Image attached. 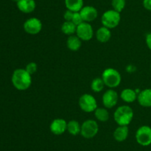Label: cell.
Listing matches in <instances>:
<instances>
[{
	"label": "cell",
	"mask_w": 151,
	"mask_h": 151,
	"mask_svg": "<svg viewBox=\"0 0 151 151\" xmlns=\"http://www.w3.org/2000/svg\"><path fill=\"white\" fill-rule=\"evenodd\" d=\"M134 110L128 105H122L116 108L114 113V119L119 126H128L134 118Z\"/></svg>",
	"instance_id": "2"
},
{
	"label": "cell",
	"mask_w": 151,
	"mask_h": 151,
	"mask_svg": "<svg viewBox=\"0 0 151 151\" xmlns=\"http://www.w3.org/2000/svg\"><path fill=\"white\" fill-rule=\"evenodd\" d=\"M136 140L141 146L147 147L151 144V127L143 125L139 127L136 133Z\"/></svg>",
	"instance_id": "7"
},
{
	"label": "cell",
	"mask_w": 151,
	"mask_h": 151,
	"mask_svg": "<svg viewBox=\"0 0 151 151\" xmlns=\"http://www.w3.org/2000/svg\"><path fill=\"white\" fill-rule=\"evenodd\" d=\"M82 45V40L75 35L69 36L66 41V46L72 51H78Z\"/></svg>",
	"instance_id": "18"
},
{
	"label": "cell",
	"mask_w": 151,
	"mask_h": 151,
	"mask_svg": "<svg viewBox=\"0 0 151 151\" xmlns=\"http://www.w3.org/2000/svg\"><path fill=\"white\" fill-rule=\"evenodd\" d=\"M12 1H16V3H17V2H18V1H19V0H12Z\"/></svg>",
	"instance_id": "30"
},
{
	"label": "cell",
	"mask_w": 151,
	"mask_h": 151,
	"mask_svg": "<svg viewBox=\"0 0 151 151\" xmlns=\"http://www.w3.org/2000/svg\"><path fill=\"white\" fill-rule=\"evenodd\" d=\"M11 81L16 89L19 90H26L32 84V76L25 69L19 68L13 71Z\"/></svg>",
	"instance_id": "1"
},
{
	"label": "cell",
	"mask_w": 151,
	"mask_h": 151,
	"mask_svg": "<svg viewBox=\"0 0 151 151\" xmlns=\"http://www.w3.org/2000/svg\"><path fill=\"white\" fill-rule=\"evenodd\" d=\"M94 115L98 121L105 122L109 119V113L107 109L103 107H97L94 111Z\"/></svg>",
	"instance_id": "22"
},
{
	"label": "cell",
	"mask_w": 151,
	"mask_h": 151,
	"mask_svg": "<svg viewBox=\"0 0 151 151\" xmlns=\"http://www.w3.org/2000/svg\"><path fill=\"white\" fill-rule=\"evenodd\" d=\"M50 130L56 136L63 134L67 130V122L63 118H55L50 124Z\"/></svg>",
	"instance_id": "11"
},
{
	"label": "cell",
	"mask_w": 151,
	"mask_h": 151,
	"mask_svg": "<svg viewBox=\"0 0 151 151\" xmlns=\"http://www.w3.org/2000/svg\"><path fill=\"white\" fill-rule=\"evenodd\" d=\"M96 38L97 41L101 43H106L111 38V29L103 26L99 28L96 32Z\"/></svg>",
	"instance_id": "16"
},
{
	"label": "cell",
	"mask_w": 151,
	"mask_h": 151,
	"mask_svg": "<svg viewBox=\"0 0 151 151\" xmlns=\"http://www.w3.org/2000/svg\"><path fill=\"white\" fill-rule=\"evenodd\" d=\"M129 134L128 126H119L114 131V138L116 142H122L125 141Z\"/></svg>",
	"instance_id": "15"
},
{
	"label": "cell",
	"mask_w": 151,
	"mask_h": 151,
	"mask_svg": "<svg viewBox=\"0 0 151 151\" xmlns=\"http://www.w3.org/2000/svg\"><path fill=\"white\" fill-rule=\"evenodd\" d=\"M16 4L18 9L24 13H32L36 7L35 0H19Z\"/></svg>",
	"instance_id": "14"
},
{
	"label": "cell",
	"mask_w": 151,
	"mask_h": 151,
	"mask_svg": "<svg viewBox=\"0 0 151 151\" xmlns=\"http://www.w3.org/2000/svg\"><path fill=\"white\" fill-rule=\"evenodd\" d=\"M80 13L82 16L83 22H88V23L95 20L98 16V12L97 9L91 5L83 6V7L80 11Z\"/></svg>",
	"instance_id": "12"
},
{
	"label": "cell",
	"mask_w": 151,
	"mask_h": 151,
	"mask_svg": "<svg viewBox=\"0 0 151 151\" xmlns=\"http://www.w3.org/2000/svg\"><path fill=\"white\" fill-rule=\"evenodd\" d=\"M126 0H111L112 7L114 10L121 13L125 9Z\"/></svg>",
	"instance_id": "24"
},
{
	"label": "cell",
	"mask_w": 151,
	"mask_h": 151,
	"mask_svg": "<svg viewBox=\"0 0 151 151\" xmlns=\"http://www.w3.org/2000/svg\"><path fill=\"white\" fill-rule=\"evenodd\" d=\"M137 93L136 90L131 88H125L121 92L120 98L123 102L126 103H132L137 100Z\"/></svg>",
	"instance_id": "17"
},
{
	"label": "cell",
	"mask_w": 151,
	"mask_h": 151,
	"mask_svg": "<svg viewBox=\"0 0 151 151\" xmlns=\"http://www.w3.org/2000/svg\"><path fill=\"white\" fill-rule=\"evenodd\" d=\"M120 13L116 11L114 9L106 10L101 16V22L103 25L109 29H113L117 27L120 22Z\"/></svg>",
	"instance_id": "4"
},
{
	"label": "cell",
	"mask_w": 151,
	"mask_h": 151,
	"mask_svg": "<svg viewBox=\"0 0 151 151\" xmlns=\"http://www.w3.org/2000/svg\"><path fill=\"white\" fill-rule=\"evenodd\" d=\"M105 87V83L102 78H95L91 83V90L96 93L101 92Z\"/></svg>",
	"instance_id": "23"
},
{
	"label": "cell",
	"mask_w": 151,
	"mask_h": 151,
	"mask_svg": "<svg viewBox=\"0 0 151 151\" xmlns=\"http://www.w3.org/2000/svg\"><path fill=\"white\" fill-rule=\"evenodd\" d=\"M77 26L72 22H67L65 21L61 26V31L63 33L67 36H72L76 33Z\"/></svg>",
	"instance_id": "21"
},
{
	"label": "cell",
	"mask_w": 151,
	"mask_h": 151,
	"mask_svg": "<svg viewBox=\"0 0 151 151\" xmlns=\"http://www.w3.org/2000/svg\"><path fill=\"white\" fill-rule=\"evenodd\" d=\"M81 125L76 120H71L67 122V131L72 136H77L81 133Z\"/></svg>",
	"instance_id": "20"
},
{
	"label": "cell",
	"mask_w": 151,
	"mask_h": 151,
	"mask_svg": "<svg viewBox=\"0 0 151 151\" xmlns=\"http://www.w3.org/2000/svg\"><path fill=\"white\" fill-rule=\"evenodd\" d=\"M99 131V125L94 120H86L81 125V134L85 139H92Z\"/></svg>",
	"instance_id": "5"
},
{
	"label": "cell",
	"mask_w": 151,
	"mask_h": 151,
	"mask_svg": "<svg viewBox=\"0 0 151 151\" xmlns=\"http://www.w3.org/2000/svg\"><path fill=\"white\" fill-rule=\"evenodd\" d=\"M79 106L84 112L92 113L97 108V102L92 95L84 93L79 99Z\"/></svg>",
	"instance_id": "6"
},
{
	"label": "cell",
	"mask_w": 151,
	"mask_h": 151,
	"mask_svg": "<svg viewBox=\"0 0 151 151\" xmlns=\"http://www.w3.org/2000/svg\"><path fill=\"white\" fill-rule=\"evenodd\" d=\"M146 44H147V47L151 50V33H149L147 34L145 38Z\"/></svg>",
	"instance_id": "29"
},
{
	"label": "cell",
	"mask_w": 151,
	"mask_h": 151,
	"mask_svg": "<svg viewBox=\"0 0 151 151\" xmlns=\"http://www.w3.org/2000/svg\"><path fill=\"white\" fill-rule=\"evenodd\" d=\"M143 6L146 10L151 11V0H143Z\"/></svg>",
	"instance_id": "28"
},
{
	"label": "cell",
	"mask_w": 151,
	"mask_h": 151,
	"mask_svg": "<svg viewBox=\"0 0 151 151\" xmlns=\"http://www.w3.org/2000/svg\"><path fill=\"white\" fill-rule=\"evenodd\" d=\"M150 69H151V64H150Z\"/></svg>",
	"instance_id": "31"
},
{
	"label": "cell",
	"mask_w": 151,
	"mask_h": 151,
	"mask_svg": "<svg viewBox=\"0 0 151 151\" xmlns=\"http://www.w3.org/2000/svg\"><path fill=\"white\" fill-rule=\"evenodd\" d=\"M74 12L71 11L69 10H66L65 11L64 14H63V18H64L65 21H67V22H72V17H73Z\"/></svg>",
	"instance_id": "27"
},
{
	"label": "cell",
	"mask_w": 151,
	"mask_h": 151,
	"mask_svg": "<svg viewBox=\"0 0 151 151\" xmlns=\"http://www.w3.org/2000/svg\"><path fill=\"white\" fill-rule=\"evenodd\" d=\"M23 28L27 33L29 35H36L42 30V22L38 18H29L25 21Z\"/></svg>",
	"instance_id": "8"
},
{
	"label": "cell",
	"mask_w": 151,
	"mask_h": 151,
	"mask_svg": "<svg viewBox=\"0 0 151 151\" xmlns=\"http://www.w3.org/2000/svg\"><path fill=\"white\" fill-rule=\"evenodd\" d=\"M67 10L74 12H80L83 7V0H64Z\"/></svg>",
	"instance_id": "19"
},
{
	"label": "cell",
	"mask_w": 151,
	"mask_h": 151,
	"mask_svg": "<svg viewBox=\"0 0 151 151\" xmlns=\"http://www.w3.org/2000/svg\"><path fill=\"white\" fill-rule=\"evenodd\" d=\"M103 104L106 108H113L117 104L119 100L118 93L113 89H109L106 90L103 95Z\"/></svg>",
	"instance_id": "10"
},
{
	"label": "cell",
	"mask_w": 151,
	"mask_h": 151,
	"mask_svg": "<svg viewBox=\"0 0 151 151\" xmlns=\"http://www.w3.org/2000/svg\"><path fill=\"white\" fill-rule=\"evenodd\" d=\"M25 70L30 74L31 76L33 75L34 73L37 72V70H38V65L35 62H29L27 65H26V68Z\"/></svg>",
	"instance_id": "25"
},
{
	"label": "cell",
	"mask_w": 151,
	"mask_h": 151,
	"mask_svg": "<svg viewBox=\"0 0 151 151\" xmlns=\"http://www.w3.org/2000/svg\"><path fill=\"white\" fill-rule=\"evenodd\" d=\"M72 22H73V23L75 24L77 27H78V25H81V23H83V20L82 16H81L80 12H75V13H74L73 17H72Z\"/></svg>",
	"instance_id": "26"
},
{
	"label": "cell",
	"mask_w": 151,
	"mask_h": 151,
	"mask_svg": "<svg viewBox=\"0 0 151 151\" xmlns=\"http://www.w3.org/2000/svg\"><path fill=\"white\" fill-rule=\"evenodd\" d=\"M101 78L104 81L105 85L111 89L118 87L122 81V77L119 71L112 68L105 69L102 73Z\"/></svg>",
	"instance_id": "3"
},
{
	"label": "cell",
	"mask_w": 151,
	"mask_h": 151,
	"mask_svg": "<svg viewBox=\"0 0 151 151\" xmlns=\"http://www.w3.org/2000/svg\"><path fill=\"white\" fill-rule=\"evenodd\" d=\"M137 101L143 107H151V88L141 90L137 96Z\"/></svg>",
	"instance_id": "13"
},
{
	"label": "cell",
	"mask_w": 151,
	"mask_h": 151,
	"mask_svg": "<svg viewBox=\"0 0 151 151\" xmlns=\"http://www.w3.org/2000/svg\"><path fill=\"white\" fill-rule=\"evenodd\" d=\"M76 34L82 41H89L94 36L92 26L88 22H83L77 27Z\"/></svg>",
	"instance_id": "9"
}]
</instances>
